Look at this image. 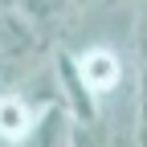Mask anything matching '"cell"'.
Wrapping results in <instances>:
<instances>
[{
  "mask_svg": "<svg viewBox=\"0 0 147 147\" xmlns=\"http://www.w3.org/2000/svg\"><path fill=\"white\" fill-rule=\"evenodd\" d=\"M78 74H82V82L90 86V94H94L98 102L102 98H115L119 90L127 86V69H123V57L110 45H90V49H82L78 57Z\"/></svg>",
  "mask_w": 147,
  "mask_h": 147,
  "instance_id": "cell-1",
  "label": "cell"
},
{
  "mask_svg": "<svg viewBox=\"0 0 147 147\" xmlns=\"http://www.w3.org/2000/svg\"><path fill=\"white\" fill-rule=\"evenodd\" d=\"M53 78H57V102L69 110V119L74 123H82V127H90V123H98V98L90 94V86L82 82V74H78V61L69 57V53H57V61H53Z\"/></svg>",
  "mask_w": 147,
  "mask_h": 147,
  "instance_id": "cell-2",
  "label": "cell"
},
{
  "mask_svg": "<svg viewBox=\"0 0 147 147\" xmlns=\"http://www.w3.org/2000/svg\"><path fill=\"white\" fill-rule=\"evenodd\" d=\"M69 135H74L69 110H65L61 102H49V106H41L33 131H29L21 143H12V147H69Z\"/></svg>",
  "mask_w": 147,
  "mask_h": 147,
  "instance_id": "cell-3",
  "label": "cell"
},
{
  "mask_svg": "<svg viewBox=\"0 0 147 147\" xmlns=\"http://www.w3.org/2000/svg\"><path fill=\"white\" fill-rule=\"evenodd\" d=\"M37 115H41V106H33L25 94H0V143H21L29 131H33V123Z\"/></svg>",
  "mask_w": 147,
  "mask_h": 147,
  "instance_id": "cell-4",
  "label": "cell"
},
{
  "mask_svg": "<svg viewBox=\"0 0 147 147\" xmlns=\"http://www.w3.org/2000/svg\"><path fill=\"white\" fill-rule=\"evenodd\" d=\"M69 147H106V131L98 123H90V127H82V123H74V135H69Z\"/></svg>",
  "mask_w": 147,
  "mask_h": 147,
  "instance_id": "cell-5",
  "label": "cell"
},
{
  "mask_svg": "<svg viewBox=\"0 0 147 147\" xmlns=\"http://www.w3.org/2000/svg\"><path fill=\"white\" fill-rule=\"evenodd\" d=\"M49 4H74L78 8V4H86V0H49Z\"/></svg>",
  "mask_w": 147,
  "mask_h": 147,
  "instance_id": "cell-6",
  "label": "cell"
}]
</instances>
